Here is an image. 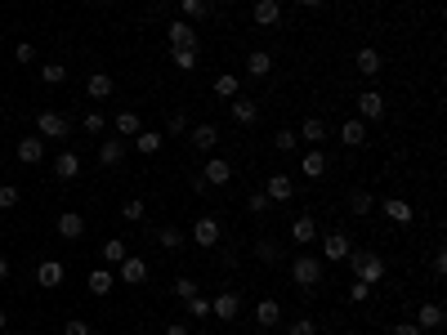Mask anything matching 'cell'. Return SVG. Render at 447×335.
Listing matches in <instances>:
<instances>
[{
    "label": "cell",
    "mask_w": 447,
    "mask_h": 335,
    "mask_svg": "<svg viewBox=\"0 0 447 335\" xmlns=\"http://www.w3.org/2000/svg\"><path fill=\"white\" fill-rule=\"evenodd\" d=\"M344 264H349V277L354 282H367V287H376V282H385V255H376V250H349L344 255Z\"/></svg>",
    "instance_id": "1"
},
{
    "label": "cell",
    "mask_w": 447,
    "mask_h": 335,
    "mask_svg": "<svg viewBox=\"0 0 447 335\" xmlns=\"http://www.w3.org/2000/svg\"><path fill=\"white\" fill-rule=\"evenodd\" d=\"M291 282H295L304 295H313V287L322 282V259H313L309 250H300V255L291 259Z\"/></svg>",
    "instance_id": "2"
},
{
    "label": "cell",
    "mask_w": 447,
    "mask_h": 335,
    "mask_svg": "<svg viewBox=\"0 0 447 335\" xmlns=\"http://www.w3.org/2000/svg\"><path fill=\"white\" fill-rule=\"evenodd\" d=\"M192 242L202 246V250H215L224 242V224L215 220V215H197V224H192Z\"/></svg>",
    "instance_id": "3"
},
{
    "label": "cell",
    "mask_w": 447,
    "mask_h": 335,
    "mask_svg": "<svg viewBox=\"0 0 447 335\" xmlns=\"http://www.w3.org/2000/svg\"><path fill=\"white\" fill-rule=\"evenodd\" d=\"M36 134H41V139H68V134H72V121H68V116H63V112H36Z\"/></svg>",
    "instance_id": "4"
},
{
    "label": "cell",
    "mask_w": 447,
    "mask_h": 335,
    "mask_svg": "<svg viewBox=\"0 0 447 335\" xmlns=\"http://www.w3.org/2000/svg\"><path fill=\"white\" fill-rule=\"evenodd\" d=\"M210 317H220V322H237V317H242V295L237 291H220L210 299Z\"/></svg>",
    "instance_id": "5"
},
{
    "label": "cell",
    "mask_w": 447,
    "mask_h": 335,
    "mask_svg": "<svg viewBox=\"0 0 447 335\" xmlns=\"http://www.w3.org/2000/svg\"><path fill=\"white\" fill-rule=\"evenodd\" d=\"M264 197H269L273 206L291 201V197H295V183H291V175H287V170H273L269 179H264Z\"/></svg>",
    "instance_id": "6"
},
{
    "label": "cell",
    "mask_w": 447,
    "mask_h": 335,
    "mask_svg": "<svg viewBox=\"0 0 447 335\" xmlns=\"http://www.w3.org/2000/svg\"><path fill=\"white\" fill-rule=\"evenodd\" d=\"M165 36H170V49H202V41H197V27L188 19H175L170 27H165Z\"/></svg>",
    "instance_id": "7"
},
{
    "label": "cell",
    "mask_w": 447,
    "mask_h": 335,
    "mask_svg": "<svg viewBox=\"0 0 447 335\" xmlns=\"http://www.w3.org/2000/svg\"><path fill=\"white\" fill-rule=\"evenodd\" d=\"M358 121H385V94L380 90H362L358 94Z\"/></svg>",
    "instance_id": "8"
},
{
    "label": "cell",
    "mask_w": 447,
    "mask_h": 335,
    "mask_svg": "<svg viewBox=\"0 0 447 335\" xmlns=\"http://www.w3.org/2000/svg\"><path fill=\"white\" fill-rule=\"evenodd\" d=\"M117 282H130V287H143L148 282V259L143 255H125L117 264Z\"/></svg>",
    "instance_id": "9"
},
{
    "label": "cell",
    "mask_w": 447,
    "mask_h": 335,
    "mask_svg": "<svg viewBox=\"0 0 447 335\" xmlns=\"http://www.w3.org/2000/svg\"><path fill=\"white\" fill-rule=\"evenodd\" d=\"M188 143L197 148V153H215V143H220V125H215V121H206V125H192L188 130Z\"/></svg>",
    "instance_id": "10"
},
{
    "label": "cell",
    "mask_w": 447,
    "mask_h": 335,
    "mask_svg": "<svg viewBox=\"0 0 447 335\" xmlns=\"http://www.w3.org/2000/svg\"><path fill=\"white\" fill-rule=\"evenodd\" d=\"M14 153H19L23 165H41V161H45V139H41V134H23Z\"/></svg>",
    "instance_id": "11"
},
{
    "label": "cell",
    "mask_w": 447,
    "mask_h": 335,
    "mask_svg": "<svg viewBox=\"0 0 447 335\" xmlns=\"http://www.w3.org/2000/svg\"><path fill=\"white\" fill-rule=\"evenodd\" d=\"M112 287H117V268H108V264H98L94 273L86 277V291H90V295H98V299H103Z\"/></svg>",
    "instance_id": "12"
},
{
    "label": "cell",
    "mask_w": 447,
    "mask_h": 335,
    "mask_svg": "<svg viewBox=\"0 0 447 335\" xmlns=\"http://www.w3.org/2000/svg\"><path fill=\"white\" fill-rule=\"evenodd\" d=\"M228 112H233L237 125H255V121H260V103H255V98H246V94L228 98Z\"/></svg>",
    "instance_id": "13"
},
{
    "label": "cell",
    "mask_w": 447,
    "mask_h": 335,
    "mask_svg": "<svg viewBox=\"0 0 447 335\" xmlns=\"http://www.w3.org/2000/svg\"><path fill=\"white\" fill-rule=\"evenodd\" d=\"M202 179L210 183V188H224L228 179H233V161H224V157H206V170Z\"/></svg>",
    "instance_id": "14"
},
{
    "label": "cell",
    "mask_w": 447,
    "mask_h": 335,
    "mask_svg": "<svg viewBox=\"0 0 447 335\" xmlns=\"http://www.w3.org/2000/svg\"><path fill=\"white\" fill-rule=\"evenodd\" d=\"M354 67H358V72H362V76H380V72H385V58H380V49H371V45H362V49H358V54H354Z\"/></svg>",
    "instance_id": "15"
},
{
    "label": "cell",
    "mask_w": 447,
    "mask_h": 335,
    "mask_svg": "<svg viewBox=\"0 0 447 335\" xmlns=\"http://www.w3.org/2000/svg\"><path fill=\"white\" fill-rule=\"evenodd\" d=\"M318 242H322V259L344 264V255H349V237H344V232H327V237H318Z\"/></svg>",
    "instance_id": "16"
},
{
    "label": "cell",
    "mask_w": 447,
    "mask_h": 335,
    "mask_svg": "<svg viewBox=\"0 0 447 335\" xmlns=\"http://www.w3.org/2000/svg\"><path fill=\"white\" fill-rule=\"evenodd\" d=\"M318 237H322V232H318V220H313V215H300V220L291 224V242L295 246H313Z\"/></svg>",
    "instance_id": "17"
},
{
    "label": "cell",
    "mask_w": 447,
    "mask_h": 335,
    "mask_svg": "<svg viewBox=\"0 0 447 335\" xmlns=\"http://www.w3.org/2000/svg\"><path fill=\"white\" fill-rule=\"evenodd\" d=\"M380 210H385V220H394V224H411V220H416L411 201H403V197H385V201H380Z\"/></svg>",
    "instance_id": "18"
},
{
    "label": "cell",
    "mask_w": 447,
    "mask_h": 335,
    "mask_svg": "<svg viewBox=\"0 0 447 335\" xmlns=\"http://www.w3.org/2000/svg\"><path fill=\"white\" fill-rule=\"evenodd\" d=\"M295 170H300L304 179H322V175H327V153H322V148H309Z\"/></svg>",
    "instance_id": "19"
},
{
    "label": "cell",
    "mask_w": 447,
    "mask_h": 335,
    "mask_svg": "<svg viewBox=\"0 0 447 335\" xmlns=\"http://www.w3.org/2000/svg\"><path fill=\"white\" fill-rule=\"evenodd\" d=\"M54 228H58V237H63V242H76L81 232H86V215H76V210H63Z\"/></svg>",
    "instance_id": "20"
},
{
    "label": "cell",
    "mask_w": 447,
    "mask_h": 335,
    "mask_svg": "<svg viewBox=\"0 0 447 335\" xmlns=\"http://www.w3.org/2000/svg\"><path fill=\"white\" fill-rule=\"evenodd\" d=\"M251 19H255V27H277L282 23V5H277V0H255Z\"/></svg>",
    "instance_id": "21"
},
{
    "label": "cell",
    "mask_w": 447,
    "mask_h": 335,
    "mask_svg": "<svg viewBox=\"0 0 447 335\" xmlns=\"http://www.w3.org/2000/svg\"><path fill=\"white\" fill-rule=\"evenodd\" d=\"M295 134H300L309 148H322L327 143V121H322V116H304V125L295 130Z\"/></svg>",
    "instance_id": "22"
},
{
    "label": "cell",
    "mask_w": 447,
    "mask_h": 335,
    "mask_svg": "<svg viewBox=\"0 0 447 335\" xmlns=\"http://www.w3.org/2000/svg\"><path fill=\"white\" fill-rule=\"evenodd\" d=\"M416 326L421 331H438L443 326V304H438V299H425V304L416 309Z\"/></svg>",
    "instance_id": "23"
},
{
    "label": "cell",
    "mask_w": 447,
    "mask_h": 335,
    "mask_svg": "<svg viewBox=\"0 0 447 335\" xmlns=\"http://www.w3.org/2000/svg\"><path fill=\"white\" fill-rule=\"evenodd\" d=\"M36 287H45V291H58L63 287V264L58 259H45L36 268Z\"/></svg>",
    "instance_id": "24"
},
{
    "label": "cell",
    "mask_w": 447,
    "mask_h": 335,
    "mask_svg": "<svg viewBox=\"0 0 447 335\" xmlns=\"http://www.w3.org/2000/svg\"><path fill=\"white\" fill-rule=\"evenodd\" d=\"M54 175H58L63 183H72V179L81 175V157L72 153V148H63V153H58V161H54Z\"/></svg>",
    "instance_id": "25"
},
{
    "label": "cell",
    "mask_w": 447,
    "mask_h": 335,
    "mask_svg": "<svg viewBox=\"0 0 447 335\" xmlns=\"http://www.w3.org/2000/svg\"><path fill=\"white\" fill-rule=\"evenodd\" d=\"M246 72H251L255 81H264L273 72V54H269V49H251V54H246Z\"/></svg>",
    "instance_id": "26"
},
{
    "label": "cell",
    "mask_w": 447,
    "mask_h": 335,
    "mask_svg": "<svg viewBox=\"0 0 447 335\" xmlns=\"http://www.w3.org/2000/svg\"><path fill=\"white\" fill-rule=\"evenodd\" d=\"M277 322H282V309H277V299H260V304H255V326L273 331Z\"/></svg>",
    "instance_id": "27"
},
{
    "label": "cell",
    "mask_w": 447,
    "mask_h": 335,
    "mask_svg": "<svg viewBox=\"0 0 447 335\" xmlns=\"http://www.w3.org/2000/svg\"><path fill=\"white\" fill-rule=\"evenodd\" d=\"M121 157H125V139L112 134V139L98 143V165H121Z\"/></svg>",
    "instance_id": "28"
},
{
    "label": "cell",
    "mask_w": 447,
    "mask_h": 335,
    "mask_svg": "<svg viewBox=\"0 0 447 335\" xmlns=\"http://www.w3.org/2000/svg\"><path fill=\"white\" fill-rule=\"evenodd\" d=\"M340 143L344 148H362V143H367V121H358V116H354V121H344L340 125Z\"/></svg>",
    "instance_id": "29"
},
{
    "label": "cell",
    "mask_w": 447,
    "mask_h": 335,
    "mask_svg": "<svg viewBox=\"0 0 447 335\" xmlns=\"http://www.w3.org/2000/svg\"><path fill=\"white\" fill-rule=\"evenodd\" d=\"M112 90H117V86H112L108 72H90V81H86V94H90V98H98V103H103V98H112Z\"/></svg>",
    "instance_id": "30"
},
{
    "label": "cell",
    "mask_w": 447,
    "mask_h": 335,
    "mask_svg": "<svg viewBox=\"0 0 447 335\" xmlns=\"http://www.w3.org/2000/svg\"><path fill=\"white\" fill-rule=\"evenodd\" d=\"M112 130H117V139H135V134L143 130V121H139V112H117Z\"/></svg>",
    "instance_id": "31"
},
{
    "label": "cell",
    "mask_w": 447,
    "mask_h": 335,
    "mask_svg": "<svg viewBox=\"0 0 447 335\" xmlns=\"http://www.w3.org/2000/svg\"><path fill=\"white\" fill-rule=\"evenodd\" d=\"M135 153H139V157H157V153H161V134H157V130H139V134H135Z\"/></svg>",
    "instance_id": "32"
},
{
    "label": "cell",
    "mask_w": 447,
    "mask_h": 335,
    "mask_svg": "<svg viewBox=\"0 0 447 335\" xmlns=\"http://www.w3.org/2000/svg\"><path fill=\"white\" fill-rule=\"evenodd\" d=\"M255 259H260V264H277V259H282V242L260 237V242H255Z\"/></svg>",
    "instance_id": "33"
},
{
    "label": "cell",
    "mask_w": 447,
    "mask_h": 335,
    "mask_svg": "<svg viewBox=\"0 0 447 335\" xmlns=\"http://www.w3.org/2000/svg\"><path fill=\"white\" fill-rule=\"evenodd\" d=\"M371 206H376V197L367 188H354L349 192V215H358V220H362V215H371Z\"/></svg>",
    "instance_id": "34"
},
{
    "label": "cell",
    "mask_w": 447,
    "mask_h": 335,
    "mask_svg": "<svg viewBox=\"0 0 447 335\" xmlns=\"http://www.w3.org/2000/svg\"><path fill=\"white\" fill-rule=\"evenodd\" d=\"M215 94H220V98H237L242 94V81L233 72H220V76H215Z\"/></svg>",
    "instance_id": "35"
},
{
    "label": "cell",
    "mask_w": 447,
    "mask_h": 335,
    "mask_svg": "<svg viewBox=\"0 0 447 335\" xmlns=\"http://www.w3.org/2000/svg\"><path fill=\"white\" fill-rule=\"evenodd\" d=\"M170 63L179 67V72H192V67L202 63V49H170Z\"/></svg>",
    "instance_id": "36"
},
{
    "label": "cell",
    "mask_w": 447,
    "mask_h": 335,
    "mask_svg": "<svg viewBox=\"0 0 447 335\" xmlns=\"http://www.w3.org/2000/svg\"><path fill=\"white\" fill-rule=\"evenodd\" d=\"M125 255H130V250H125V242H121V237H108V242H103V259H108V268H117Z\"/></svg>",
    "instance_id": "37"
},
{
    "label": "cell",
    "mask_w": 447,
    "mask_h": 335,
    "mask_svg": "<svg viewBox=\"0 0 447 335\" xmlns=\"http://www.w3.org/2000/svg\"><path fill=\"white\" fill-rule=\"evenodd\" d=\"M41 81H45V86H63V81H68V63H45Z\"/></svg>",
    "instance_id": "38"
},
{
    "label": "cell",
    "mask_w": 447,
    "mask_h": 335,
    "mask_svg": "<svg viewBox=\"0 0 447 335\" xmlns=\"http://www.w3.org/2000/svg\"><path fill=\"white\" fill-rule=\"evenodd\" d=\"M81 130H86V134H94V139H98V134L108 130V116H103V112H86V116H81Z\"/></svg>",
    "instance_id": "39"
},
{
    "label": "cell",
    "mask_w": 447,
    "mask_h": 335,
    "mask_svg": "<svg viewBox=\"0 0 447 335\" xmlns=\"http://www.w3.org/2000/svg\"><path fill=\"white\" fill-rule=\"evenodd\" d=\"M184 309H188V317H202V322H206V317H210V299L197 291L192 299H184Z\"/></svg>",
    "instance_id": "40"
},
{
    "label": "cell",
    "mask_w": 447,
    "mask_h": 335,
    "mask_svg": "<svg viewBox=\"0 0 447 335\" xmlns=\"http://www.w3.org/2000/svg\"><path fill=\"white\" fill-rule=\"evenodd\" d=\"M143 215H148V206H143L139 197H135V201H125V206H121V220H125V224H143Z\"/></svg>",
    "instance_id": "41"
},
{
    "label": "cell",
    "mask_w": 447,
    "mask_h": 335,
    "mask_svg": "<svg viewBox=\"0 0 447 335\" xmlns=\"http://www.w3.org/2000/svg\"><path fill=\"white\" fill-rule=\"evenodd\" d=\"M157 246H165V250H179V246H184V232H179L175 224H170V228H161V232H157Z\"/></svg>",
    "instance_id": "42"
},
{
    "label": "cell",
    "mask_w": 447,
    "mask_h": 335,
    "mask_svg": "<svg viewBox=\"0 0 447 335\" xmlns=\"http://www.w3.org/2000/svg\"><path fill=\"white\" fill-rule=\"evenodd\" d=\"M295 143H300V134H295V130H277V134H273V148H277V153H295Z\"/></svg>",
    "instance_id": "43"
},
{
    "label": "cell",
    "mask_w": 447,
    "mask_h": 335,
    "mask_svg": "<svg viewBox=\"0 0 447 335\" xmlns=\"http://www.w3.org/2000/svg\"><path fill=\"white\" fill-rule=\"evenodd\" d=\"M246 210H251V215H269V210H273V201L264 197V188H260V192H251V197H246Z\"/></svg>",
    "instance_id": "44"
},
{
    "label": "cell",
    "mask_w": 447,
    "mask_h": 335,
    "mask_svg": "<svg viewBox=\"0 0 447 335\" xmlns=\"http://www.w3.org/2000/svg\"><path fill=\"white\" fill-rule=\"evenodd\" d=\"M19 188H14V183H0V210H14V206H19Z\"/></svg>",
    "instance_id": "45"
},
{
    "label": "cell",
    "mask_w": 447,
    "mask_h": 335,
    "mask_svg": "<svg viewBox=\"0 0 447 335\" xmlns=\"http://www.w3.org/2000/svg\"><path fill=\"white\" fill-rule=\"evenodd\" d=\"M179 9H184V19H206V0H179Z\"/></svg>",
    "instance_id": "46"
},
{
    "label": "cell",
    "mask_w": 447,
    "mask_h": 335,
    "mask_svg": "<svg viewBox=\"0 0 447 335\" xmlns=\"http://www.w3.org/2000/svg\"><path fill=\"white\" fill-rule=\"evenodd\" d=\"M287 335H318V322H313V317H295L287 326Z\"/></svg>",
    "instance_id": "47"
},
{
    "label": "cell",
    "mask_w": 447,
    "mask_h": 335,
    "mask_svg": "<svg viewBox=\"0 0 447 335\" xmlns=\"http://www.w3.org/2000/svg\"><path fill=\"white\" fill-rule=\"evenodd\" d=\"M175 295L179 299H192L197 295V277H175Z\"/></svg>",
    "instance_id": "48"
},
{
    "label": "cell",
    "mask_w": 447,
    "mask_h": 335,
    "mask_svg": "<svg viewBox=\"0 0 447 335\" xmlns=\"http://www.w3.org/2000/svg\"><path fill=\"white\" fill-rule=\"evenodd\" d=\"M165 134H188V116H184V112H170V121H165Z\"/></svg>",
    "instance_id": "49"
},
{
    "label": "cell",
    "mask_w": 447,
    "mask_h": 335,
    "mask_svg": "<svg viewBox=\"0 0 447 335\" xmlns=\"http://www.w3.org/2000/svg\"><path fill=\"white\" fill-rule=\"evenodd\" d=\"M63 335H90V322H81V317H68V322H63Z\"/></svg>",
    "instance_id": "50"
},
{
    "label": "cell",
    "mask_w": 447,
    "mask_h": 335,
    "mask_svg": "<svg viewBox=\"0 0 447 335\" xmlns=\"http://www.w3.org/2000/svg\"><path fill=\"white\" fill-rule=\"evenodd\" d=\"M367 295H371L367 282H354V287H349V299H354V304H367Z\"/></svg>",
    "instance_id": "51"
},
{
    "label": "cell",
    "mask_w": 447,
    "mask_h": 335,
    "mask_svg": "<svg viewBox=\"0 0 447 335\" xmlns=\"http://www.w3.org/2000/svg\"><path fill=\"white\" fill-rule=\"evenodd\" d=\"M14 58H19V63H31V58H36V49H31V45H27V41H23V45H19V49H14Z\"/></svg>",
    "instance_id": "52"
},
{
    "label": "cell",
    "mask_w": 447,
    "mask_h": 335,
    "mask_svg": "<svg viewBox=\"0 0 447 335\" xmlns=\"http://www.w3.org/2000/svg\"><path fill=\"white\" fill-rule=\"evenodd\" d=\"M434 277H447V255L443 250H434Z\"/></svg>",
    "instance_id": "53"
},
{
    "label": "cell",
    "mask_w": 447,
    "mask_h": 335,
    "mask_svg": "<svg viewBox=\"0 0 447 335\" xmlns=\"http://www.w3.org/2000/svg\"><path fill=\"white\" fill-rule=\"evenodd\" d=\"M389 335H421V326H416V322H399V326H394Z\"/></svg>",
    "instance_id": "54"
},
{
    "label": "cell",
    "mask_w": 447,
    "mask_h": 335,
    "mask_svg": "<svg viewBox=\"0 0 447 335\" xmlns=\"http://www.w3.org/2000/svg\"><path fill=\"white\" fill-rule=\"evenodd\" d=\"M165 335H192V331L184 322H165Z\"/></svg>",
    "instance_id": "55"
},
{
    "label": "cell",
    "mask_w": 447,
    "mask_h": 335,
    "mask_svg": "<svg viewBox=\"0 0 447 335\" xmlns=\"http://www.w3.org/2000/svg\"><path fill=\"white\" fill-rule=\"evenodd\" d=\"M0 282H9V259L0 255Z\"/></svg>",
    "instance_id": "56"
},
{
    "label": "cell",
    "mask_w": 447,
    "mask_h": 335,
    "mask_svg": "<svg viewBox=\"0 0 447 335\" xmlns=\"http://www.w3.org/2000/svg\"><path fill=\"white\" fill-rule=\"evenodd\" d=\"M295 5H304V9H318V5H327V0H295Z\"/></svg>",
    "instance_id": "57"
},
{
    "label": "cell",
    "mask_w": 447,
    "mask_h": 335,
    "mask_svg": "<svg viewBox=\"0 0 447 335\" xmlns=\"http://www.w3.org/2000/svg\"><path fill=\"white\" fill-rule=\"evenodd\" d=\"M5 322H9V317H5V309H0V331H5Z\"/></svg>",
    "instance_id": "58"
},
{
    "label": "cell",
    "mask_w": 447,
    "mask_h": 335,
    "mask_svg": "<svg viewBox=\"0 0 447 335\" xmlns=\"http://www.w3.org/2000/svg\"><path fill=\"white\" fill-rule=\"evenodd\" d=\"M197 335H215V331H197Z\"/></svg>",
    "instance_id": "59"
},
{
    "label": "cell",
    "mask_w": 447,
    "mask_h": 335,
    "mask_svg": "<svg viewBox=\"0 0 447 335\" xmlns=\"http://www.w3.org/2000/svg\"><path fill=\"white\" fill-rule=\"evenodd\" d=\"M103 5H112V0H103Z\"/></svg>",
    "instance_id": "60"
}]
</instances>
